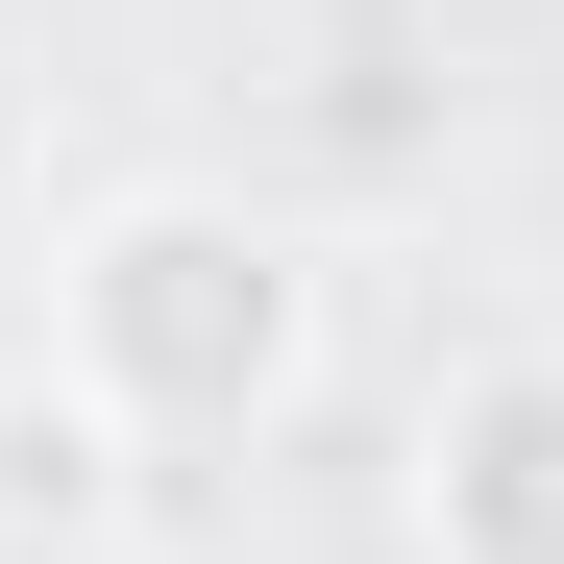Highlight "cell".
I'll return each instance as SVG.
<instances>
[{"instance_id": "6da1fadb", "label": "cell", "mask_w": 564, "mask_h": 564, "mask_svg": "<svg viewBox=\"0 0 564 564\" xmlns=\"http://www.w3.org/2000/svg\"><path fill=\"white\" fill-rule=\"evenodd\" d=\"M50 368L99 393L148 466L172 442H270L319 393V246L221 197V172H123V197L50 221Z\"/></svg>"}, {"instance_id": "7a4b0ae2", "label": "cell", "mask_w": 564, "mask_h": 564, "mask_svg": "<svg viewBox=\"0 0 564 564\" xmlns=\"http://www.w3.org/2000/svg\"><path fill=\"white\" fill-rule=\"evenodd\" d=\"M393 540H417V564H564V344H491V368L417 393Z\"/></svg>"}, {"instance_id": "3957f363", "label": "cell", "mask_w": 564, "mask_h": 564, "mask_svg": "<svg viewBox=\"0 0 564 564\" xmlns=\"http://www.w3.org/2000/svg\"><path fill=\"white\" fill-rule=\"evenodd\" d=\"M123 516H148V442L74 393V368H0V540L74 564V540H123Z\"/></svg>"}]
</instances>
